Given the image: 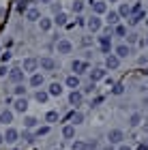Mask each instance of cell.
<instances>
[{
  "instance_id": "obj_33",
  "label": "cell",
  "mask_w": 148,
  "mask_h": 150,
  "mask_svg": "<svg viewBox=\"0 0 148 150\" xmlns=\"http://www.w3.org/2000/svg\"><path fill=\"white\" fill-rule=\"evenodd\" d=\"M45 118H47V122H56V120H58V112H47Z\"/></svg>"
},
{
  "instance_id": "obj_16",
  "label": "cell",
  "mask_w": 148,
  "mask_h": 150,
  "mask_svg": "<svg viewBox=\"0 0 148 150\" xmlns=\"http://www.w3.org/2000/svg\"><path fill=\"white\" fill-rule=\"evenodd\" d=\"M52 97H60V94H62V86L58 84V81H54V84L50 86V90H47Z\"/></svg>"
},
{
  "instance_id": "obj_13",
  "label": "cell",
  "mask_w": 148,
  "mask_h": 150,
  "mask_svg": "<svg viewBox=\"0 0 148 150\" xmlns=\"http://www.w3.org/2000/svg\"><path fill=\"white\" fill-rule=\"evenodd\" d=\"M118 15H120V17H129V15H133V9H131V6L125 2V4H120V9H118Z\"/></svg>"
},
{
  "instance_id": "obj_25",
  "label": "cell",
  "mask_w": 148,
  "mask_h": 150,
  "mask_svg": "<svg viewBox=\"0 0 148 150\" xmlns=\"http://www.w3.org/2000/svg\"><path fill=\"white\" fill-rule=\"evenodd\" d=\"M26 9H28V0H17V11L24 13Z\"/></svg>"
},
{
  "instance_id": "obj_14",
  "label": "cell",
  "mask_w": 148,
  "mask_h": 150,
  "mask_svg": "<svg viewBox=\"0 0 148 150\" xmlns=\"http://www.w3.org/2000/svg\"><path fill=\"white\" fill-rule=\"evenodd\" d=\"M67 120H73V125H79V122L84 120V114L82 112H71L69 116H67Z\"/></svg>"
},
{
  "instance_id": "obj_32",
  "label": "cell",
  "mask_w": 148,
  "mask_h": 150,
  "mask_svg": "<svg viewBox=\"0 0 148 150\" xmlns=\"http://www.w3.org/2000/svg\"><path fill=\"white\" fill-rule=\"evenodd\" d=\"M73 150H88V144H84V142H75V144H73Z\"/></svg>"
},
{
  "instance_id": "obj_11",
  "label": "cell",
  "mask_w": 148,
  "mask_h": 150,
  "mask_svg": "<svg viewBox=\"0 0 148 150\" xmlns=\"http://www.w3.org/2000/svg\"><path fill=\"white\" fill-rule=\"evenodd\" d=\"M82 99H84V94H82V92H77V90H73V92L69 94L71 105H79V103H82Z\"/></svg>"
},
{
  "instance_id": "obj_6",
  "label": "cell",
  "mask_w": 148,
  "mask_h": 150,
  "mask_svg": "<svg viewBox=\"0 0 148 150\" xmlns=\"http://www.w3.org/2000/svg\"><path fill=\"white\" fill-rule=\"evenodd\" d=\"M92 4V9H95L97 15H101V13H107V4L103 2V0H97V2H90Z\"/></svg>"
},
{
  "instance_id": "obj_20",
  "label": "cell",
  "mask_w": 148,
  "mask_h": 150,
  "mask_svg": "<svg viewBox=\"0 0 148 150\" xmlns=\"http://www.w3.org/2000/svg\"><path fill=\"white\" fill-rule=\"evenodd\" d=\"M62 135H64V137H73V135H75V127H73V125H67V127L62 129Z\"/></svg>"
},
{
  "instance_id": "obj_34",
  "label": "cell",
  "mask_w": 148,
  "mask_h": 150,
  "mask_svg": "<svg viewBox=\"0 0 148 150\" xmlns=\"http://www.w3.org/2000/svg\"><path fill=\"white\" fill-rule=\"evenodd\" d=\"M52 28V22L50 19H41V30H50Z\"/></svg>"
},
{
  "instance_id": "obj_42",
  "label": "cell",
  "mask_w": 148,
  "mask_h": 150,
  "mask_svg": "<svg viewBox=\"0 0 148 150\" xmlns=\"http://www.w3.org/2000/svg\"><path fill=\"white\" fill-rule=\"evenodd\" d=\"M120 150H131V148L127 146V144H123V146H120Z\"/></svg>"
},
{
  "instance_id": "obj_37",
  "label": "cell",
  "mask_w": 148,
  "mask_h": 150,
  "mask_svg": "<svg viewBox=\"0 0 148 150\" xmlns=\"http://www.w3.org/2000/svg\"><path fill=\"white\" fill-rule=\"evenodd\" d=\"M92 90H95V81H90V84L84 88V92H86V94H88V92H92Z\"/></svg>"
},
{
  "instance_id": "obj_1",
  "label": "cell",
  "mask_w": 148,
  "mask_h": 150,
  "mask_svg": "<svg viewBox=\"0 0 148 150\" xmlns=\"http://www.w3.org/2000/svg\"><path fill=\"white\" fill-rule=\"evenodd\" d=\"M107 139H110V144H123L125 133L120 131V129H112V131L107 133Z\"/></svg>"
},
{
  "instance_id": "obj_28",
  "label": "cell",
  "mask_w": 148,
  "mask_h": 150,
  "mask_svg": "<svg viewBox=\"0 0 148 150\" xmlns=\"http://www.w3.org/2000/svg\"><path fill=\"white\" fill-rule=\"evenodd\" d=\"M15 94H17L19 99H22L24 94H26V88H24V84H17V86H15Z\"/></svg>"
},
{
  "instance_id": "obj_44",
  "label": "cell",
  "mask_w": 148,
  "mask_h": 150,
  "mask_svg": "<svg viewBox=\"0 0 148 150\" xmlns=\"http://www.w3.org/2000/svg\"><path fill=\"white\" fill-rule=\"evenodd\" d=\"M2 139H4V137H2V135H0V144H2Z\"/></svg>"
},
{
  "instance_id": "obj_36",
  "label": "cell",
  "mask_w": 148,
  "mask_h": 150,
  "mask_svg": "<svg viewBox=\"0 0 148 150\" xmlns=\"http://www.w3.org/2000/svg\"><path fill=\"white\" fill-rule=\"evenodd\" d=\"M47 133H50V127H41V129L37 131V135H39V137H41V135H47Z\"/></svg>"
},
{
  "instance_id": "obj_22",
  "label": "cell",
  "mask_w": 148,
  "mask_h": 150,
  "mask_svg": "<svg viewBox=\"0 0 148 150\" xmlns=\"http://www.w3.org/2000/svg\"><path fill=\"white\" fill-rule=\"evenodd\" d=\"M35 99L39 101V103H45V101H47V99H50V92H43V90H39Z\"/></svg>"
},
{
  "instance_id": "obj_17",
  "label": "cell",
  "mask_w": 148,
  "mask_h": 150,
  "mask_svg": "<svg viewBox=\"0 0 148 150\" xmlns=\"http://www.w3.org/2000/svg\"><path fill=\"white\" fill-rule=\"evenodd\" d=\"M67 86L73 88V90L79 88V77H77V75H69V77H67Z\"/></svg>"
},
{
  "instance_id": "obj_4",
  "label": "cell",
  "mask_w": 148,
  "mask_h": 150,
  "mask_svg": "<svg viewBox=\"0 0 148 150\" xmlns=\"http://www.w3.org/2000/svg\"><path fill=\"white\" fill-rule=\"evenodd\" d=\"M9 77H11V81H15V84H22L24 81V71L22 69H11Z\"/></svg>"
},
{
  "instance_id": "obj_29",
  "label": "cell",
  "mask_w": 148,
  "mask_h": 150,
  "mask_svg": "<svg viewBox=\"0 0 148 150\" xmlns=\"http://www.w3.org/2000/svg\"><path fill=\"white\" fill-rule=\"evenodd\" d=\"M0 120H2V122H11L13 120V114L11 112H2V114H0Z\"/></svg>"
},
{
  "instance_id": "obj_26",
  "label": "cell",
  "mask_w": 148,
  "mask_h": 150,
  "mask_svg": "<svg viewBox=\"0 0 148 150\" xmlns=\"http://www.w3.org/2000/svg\"><path fill=\"white\" fill-rule=\"evenodd\" d=\"M73 11H75V13L84 11V2H82V0H75V2H73Z\"/></svg>"
},
{
  "instance_id": "obj_12",
  "label": "cell",
  "mask_w": 148,
  "mask_h": 150,
  "mask_svg": "<svg viewBox=\"0 0 148 150\" xmlns=\"http://www.w3.org/2000/svg\"><path fill=\"white\" fill-rule=\"evenodd\" d=\"M99 79H105V69H95V71H90V81H99Z\"/></svg>"
},
{
  "instance_id": "obj_31",
  "label": "cell",
  "mask_w": 148,
  "mask_h": 150,
  "mask_svg": "<svg viewBox=\"0 0 148 150\" xmlns=\"http://www.w3.org/2000/svg\"><path fill=\"white\" fill-rule=\"evenodd\" d=\"M56 24H58V26H64V24H67V15H64V13H58Z\"/></svg>"
},
{
  "instance_id": "obj_3",
  "label": "cell",
  "mask_w": 148,
  "mask_h": 150,
  "mask_svg": "<svg viewBox=\"0 0 148 150\" xmlns=\"http://www.w3.org/2000/svg\"><path fill=\"white\" fill-rule=\"evenodd\" d=\"M86 26H88V30H92V32L101 30V19H99V15H92L88 22H86Z\"/></svg>"
},
{
  "instance_id": "obj_24",
  "label": "cell",
  "mask_w": 148,
  "mask_h": 150,
  "mask_svg": "<svg viewBox=\"0 0 148 150\" xmlns=\"http://www.w3.org/2000/svg\"><path fill=\"white\" fill-rule=\"evenodd\" d=\"M26 15H28L30 22H37V19H39V11H37V9H30L28 13H26Z\"/></svg>"
},
{
  "instance_id": "obj_43",
  "label": "cell",
  "mask_w": 148,
  "mask_h": 150,
  "mask_svg": "<svg viewBox=\"0 0 148 150\" xmlns=\"http://www.w3.org/2000/svg\"><path fill=\"white\" fill-rule=\"evenodd\" d=\"M41 2H45V4H47V2H52V0H41Z\"/></svg>"
},
{
  "instance_id": "obj_23",
  "label": "cell",
  "mask_w": 148,
  "mask_h": 150,
  "mask_svg": "<svg viewBox=\"0 0 148 150\" xmlns=\"http://www.w3.org/2000/svg\"><path fill=\"white\" fill-rule=\"evenodd\" d=\"M140 122H142V116H140V114H131V118H129V125H131V127H137Z\"/></svg>"
},
{
  "instance_id": "obj_39",
  "label": "cell",
  "mask_w": 148,
  "mask_h": 150,
  "mask_svg": "<svg viewBox=\"0 0 148 150\" xmlns=\"http://www.w3.org/2000/svg\"><path fill=\"white\" fill-rule=\"evenodd\" d=\"M135 150H148V144H137Z\"/></svg>"
},
{
  "instance_id": "obj_40",
  "label": "cell",
  "mask_w": 148,
  "mask_h": 150,
  "mask_svg": "<svg viewBox=\"0 0 148 150\" xmlns=\"http://www.w3.org/2000/svg\"><path fill=\"white\" fill-rule=\"evenodd\" d=\"M0 75H6V67H0Z\"/></svg>"
},
{
  "instance_id": "obj_38",
  "label": "cell",
  "mask_w": 148,
  "mask_h": 150,
  "mask_svg": "<svg viewBox=\"0 0 148 150\" xmlns=\"http://www.w3.org/2000/svg\"><path fill=\"white\" fill-rule=\"evenodd\" d=\"M127 39H129V43H137V35H129Z\"/></svg>"
},
{
  "instance_id": "obj_10",
  "label": "cell",
  "mask_w": 148,
  "mask_h": 150,
  "mask_svg": "<svg viewBox=\"0 0 148 150\" xmlns=\"http://www.w3.org/2000/svg\"><path fill=\"white\" fill-rule=\"evenodd\" d=\"M71 50H73V45L69 43V41H64V39L58 41V52H60V54H69Z\"/></svg>"
},
{
  "instance_id": "obj_18",
  "label": "cell",
  "mask_w": 148,
  "mask_h": 150,
  "mask_svg": "<svg viewBox=\"0 0 148 150\" xmlns=\"http://www.w3.org/2000/svg\"><path fill=\"white\" fill-rule=\"evenodd\" d=\"M4 139L9 142V144L17 142V131H15V129H6V135H4Z\"/></svg>"
},
{
  "instance_id": "obj_15",
  "label": "cell",
  "mask_w": 148,
  "mask_h": 150,
  "mask_svg": "<svg viewBox=\"0 0 148 150\" xmlns=\"http://www.w3.org/2000/svg\"><path fill=\"white\" fill-rule=\"evenodd\" d=\"M118 19H120V15L116 11H107V24L110 26H118Z\"/></svg>"
},
{
  "instance_id": "obj_5",
  "label": "cell",
  "mask_w": 148,
  "mask_h": 150,
  "mask_svg": "<svg viewBox=\"0 0 148 150\" xmlns=\"http://www.w3.org/2000/svg\"><path fill=\"white\" fill-rule=\"evenodd\" d=\"M86 69H88V62H86V60H75V62H73V71H75V75L84 73Z\"/></svg>"
},
{
  "instance_id": "obj_2",
  "label": "cell",
  "mask_w": 148,
  "mask_h": 150,
  "mask_svg": "<svg viewBox=\"0 0 148 150\" xmlns=\"http://www.w3.org/2000/svg\"><path fill=\"white\" fill-rule=\"evenodd\" d=\"M118 64H120V58L116 56V54L105 56V67H107V69H118Z\"/></svg>"
},
{
  "instance_id": "obj_9",
  "label": "cell",
  "mask_w": 148,
  "mask_h": 150,
  "mask_svg": "<svg viewBox=\"0 0 148 150\" xmlns=\"http://www.w3.org/2000/svg\"><path fill=\"white\" fill-rule=\"evenodd\" d=\"M39 67V60H35V58H26L24 60V71H35Z\"/></svg>"
},
{
  "instance_id": "obj_19",
  "label": "cell",
  "mask_w": 148,
  "mask_h": 150,
  "mask_svg": "<svg viewBox=\"0 0 148 150\" xmlns=\"http://www.w3.org/2000/svg\"><path fill=\"white\" fill-rule=\"evenodd\" d=\"M13 105H15L17 112H26V110H28V101H26V99H17Z\"/></svg>"
},
{
  "instance_id": "obj_30",
  "label": "cell",
  "mask_w": 148,
  "mask_h": 150,
  "mask_svg": "<svg viewBox=\"0 0 148 150\" xmlns=\"http://www.w3.org/2000/svg\"><path fill=\"white\" fill-rule=\"evenodd\" d=\"M24 125H26V127H28V129H32V127H35V125H37V118H32V116H28V118H26V120H24Z\"/></svg>"
},
{
  "instance_id": "obj_27",
  "label": "cell",
  "mask_w": 148,
  "mask_h": 150,
  "mask_svg": "<svg viewBox=\"0 0 148 150\" xmlns=\"http://www.w3.org/2000/svg\"><path fill=\"white\" fill-rule=\"evenodd\" d=\"M114 32H116V37H125L127 35V28H125V26H116V28H114Z\"/></svg>"
},
{
  "instance_id": "obj_21",
  "label": "cell",
  "mask_w": 148,
  "mask_h": 150,
  "mask_svg": "<svg viewBox=\"0 0 148 150\" xmlns=\"http://www.w3.org/2000/svg\"><path fill=\"white\" fill-rule=\"evenodd\" d=\"M30 84H32V86H41V84H43V75L35 73V75L30 77Z\"/></svg>"
},
{
  "instance_id": "obj_8",
  "label": "cell",
  "mask_w": 148,
  "mask_h": 150,
  "mask_svg": "<svg viewBox=\"0 0 148 150\" xmlns=\"http://www.w3.org/2000/svg\"><path fill=\"white\" fill-rule=\"evenodd\" d=\"M39 67H41V69H45V71H52L54 67H56V62H54L52 58H41V60H39Z\"/></svg>"
},
{
  "instance_id": "obj_41",
  "label": "cell",
  "mask_w": 148,
  "mask_h": 150,
  "mask_svg": "<svg viewBox=\"0 0 148 150\" xmlns=\"http://www.w3.org/2000/svg\"><path fill=\"white\" fill-rule=\"evenodd\" d=\"M140 43H142V45H146V47H148V37H146V41L142 39V41H140Z\"/></svg>"
},
{
  "instance_id": "obj_35",
  "label": "cell",
  "mask_w": 148,
  "mask_h": 150,
  "mask_svg": "<svg viewBox=\"0 0 148 150\" xmlns=\"http://www.w3.org/2000/svg\"><path fill=\"white\" fill-rule=\"evenodd\" d=\"M125 92V86L123 84H116V86H114V94H123Z\"/></svg>"
},
{
  "instance_id": "obj_7",
  "label": "cell",
  "mask_w": 148,
  "mask_h": 150,
  "mask_svg": "<svg viewBox=\"0 0 148 150\" xmlns=\"http://www.w3.org/2000/svg\"><path fill=\"white\" fill-rule=\"evenodd\" d=\"M129 54H131V47H129V45H125V43H123V45H118V47H116V56H118V58H127Z\"/></svg>"
}]
</instances>
